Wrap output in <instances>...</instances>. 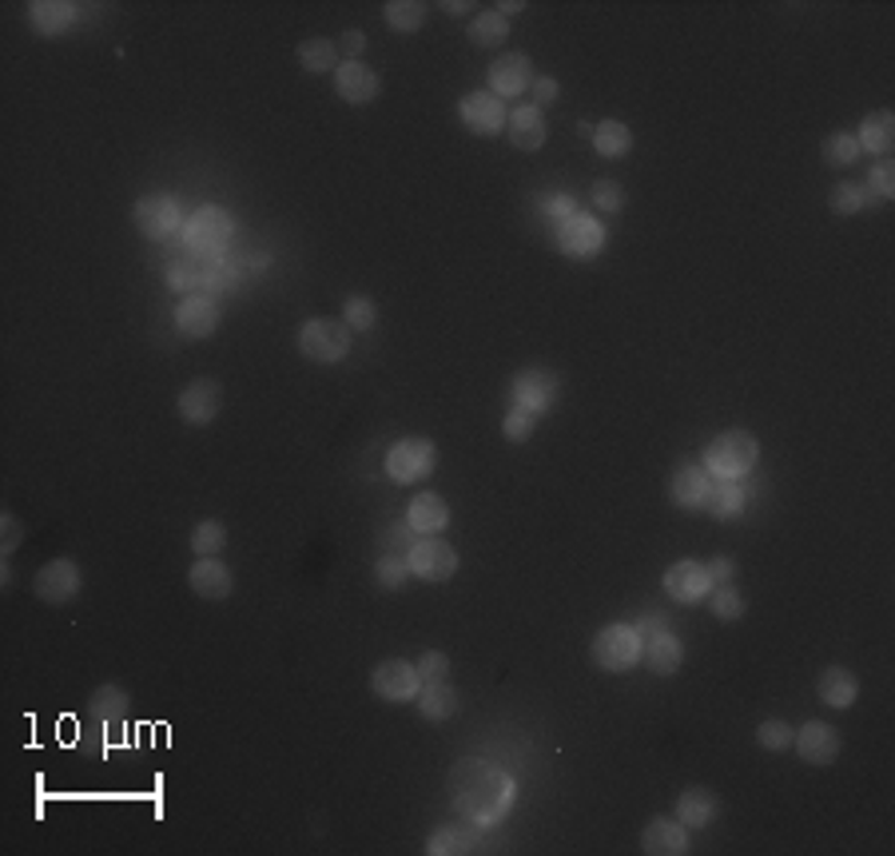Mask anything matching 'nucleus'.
<instances>
[{"instance_id": "obj_21", "label": "nucleus", "mask_w": 895, "mask_h": 856, "mask_svg": "<svg viewBox=\"0 0 895 856\" xmlns=\"http://www.w3.org/2000/svg\"><path fill=\"white\" fill-rule=\"evenodd\" d=\"M689 848H693L689 829H684L677 816H657V821H649L645 833H641V853H649V856H684Z\"/></svg>"}, {"instance_id": "obj_11", "label": "nucleus", "mask_w": 895, "mask_h": 856, "mask_svg": "<svg viewBox=\"0 0 895 856\" xmlns=\"http://www.w3.org/2000/svg\"><path fill=\"white\" fill-rule=\"evenodd\" d=\"M418 689H422V677H418L415 662H403V657H390V662H378L371 669V694L386 706H406V701H418Z\"/></svg>"}, {"instance_id": "obj_53", "label": "nucleus", "mask_w": 895, "mask_h": 856, "mask_svg": "<svg viewBox=\"0 0 895 856\" xmlns=\"http://www.w3.org/2000/svg\"><path fill=\"white\" fill-rule=\"evenodd\" d=\"M704 570H709V578H713V586H725V582H736V562L733 557H713V562H704Z\"/></svg>"}, {"instance_id": "obj_20", "label": "nucleus", "mask_w": 895, "mask_h": 856, "mask_svg": "<svg viewBox=\"0 0 895 856\" xmlns=\"http://www.w3.org/2000/svg\"><path fill=\"white\" fill-rule=\"evenodd\" d=\"M188 586L203 601H227L235 594V574L219 557H195L192 570H188Z\"/></svg>"}, {"instance_id": "obj_26", "label": "nucleus", "mask_w": 895, "mask_h": 856, "mask_svg": "<svg viewBox=\"0 0 895 856\" xmlns=\"http://www.w3.org/2000/svg\"><path fill=\"white\" fill-rule=\"evenodd\" d=\"M406 522L415 530L418 538H430V534H442L450 526V506L442 494H415L410 506H406Z\"/></svg>"}, {"instance_id": "obj_45", "label": "nucleus", "mask_w": 895, "mask_h": 856, "mask_svg": "<svg viewBox=\"0 0 895 856\" xmlns=\"http://www.w3.org/2000/svg\"><path fill=\"white\" fill-rule=\"evenodd\" d=\"M589 204L605 215L625 212V188H621L618 180H597L593 188H589Z\"/></svg>"}, {"instance_id": "obj_38", "label": "nucleus", "mask_w": 895, "mask_h": 856, "mask_svg": "<svg viewBox=\"0 0 895 856\" xmlns=\"http://www.w3.org/2000/svg\"><path fill=\"white\" fill-rule=\"evenodd\" d=\"M704 606H709V613H713L716 621H740L748 610V601H745V594L736 589V582H725V586L709 589Z\"/></svg>"}, {"instance_id": "obj_12", "label": "nucleus", "mask_w": 895, "mask_h": 856, "mask_svg": "<svg viewBox=\"0 0 895 856\" xmlns=\"http://www.w3.org/2000/svg\"><path fill=\"white\" fill-rule=\"evenodd\" d=\"M80 589H84V574H80V566H76L72 557L44 562L33 578V594L41 601H48V606H68V601L80 598Z\"/></svg>"}, {"instance_id": "obj_30", "label": "nucleus", "mask_w": 895, "mask_h": 856, "mask_svg": "<svg viewBox=\"0 0 895 856\" xmlns=\"http://www.w3.org/2000/svg\"><path fill=\"white\" fill-rule=\"evenodd\" d=\"M856 144H860V151H872L875 160H884L887 151L895 148V116L892 112H887V108L868 112L860 132H856Z\"/></svg>"}, {"instance_id": "obj_42", "label": "nucleus", "mask_w": 895, "mask_h": 856, "mask_svg": "<svg viewBox=\"0 0 895 856\" xmlns=\"http://www.w3.org/2000/svg\"><path fill=\"white\" fill-rule=\"evenodd\" d=\"M342 323H347L354 335L374 331V327H378V307H374L371 295H347V303H342Z\"/></svg>"}, {"instance_id": "obj_8", "label": "nucleus", "mask_w": 895, "mask_h": 856, "mask_svg": "<svg viewBox=\"0 0 895 856\" xmlns=\"http://www.w3.org/2000/svg\"><path fill=\"white\" fill-rule=\"evenodd\" d=\"M562 398V379L550 367H525L522 375H513L510 383V407H522L530 415H550Z\"/></svg>"}, {"instance_id": "obj_22", "label": "nucleus", "mask_w": 895, "mask_h": 856, "mask_svg": "<svg viewBox=\"0 0 895 856\" xmlns=\"http://www.w3.org/2000/svg\"><path fill=\"white\" fill-rule=\"evenodd\" d=\"M709 491H713V474L704 471V466H696V462L681 466V471L669 478L672 506H681V510H689V514H701L704 510V498H709Z\"/></svg>"}, {"instance_id": "obj_57", "label": "nucleus", "mask_w": 895, "mask_h": 856, "mask_svg": "<svg viewBox=\"0 0 895 856\" xmlns=\"http://www.w3.org/2000/svg\"><path fill=\"white\" fill-rule=\"evenodd\" d=\"M498 12H501V16H506V21H510V16H518V12H525V0H501V4H498Z\"/></svg>"}, {"instance_id": "obj_37", "label": "nucleus", "mask_w": 895, "mask_h": 856, "mask_svg": "<svg viewBox=\"0 0 895 856\" xmlns=\"http://www.w3.org/2000/svg\"><path fill=\"white\" fill-rule=\"evenodd\" d=\"M860 144H856V136L852 132H831L828 139L820 144V160L828 164L831 171H848V168H856L860 164Z\"/></svg>"}, {"instance_id": "obj_46", "label": "nucleus", "mask_w": 895, "mask_h": 856, "mask_svg": "<svg viewBox=\"0 0 895 856\" xmlns=\"http://www.w3.org/2000/svg\"><path fill=\"white\" fill-rule=\"evenodd\" d=\"M868 192H872L880 204H884V200H895V160L892 156L872 164V171H868Z\"/></svg>"}, {"instance_id": "obj_54", "label": "nucleus", "mask_w": 895, "mask_h": 856, "mask_svg": "<svg viewBox=\"0 0 895 856\" xmlns=\"http://www.w3.org/2000/svg\"><path fill=\"white\" fill-rule=\"evenodd\" d=\"M339 53H347V60H359V56L366 53V36L359 33V29H347L339 41Z\"/></svg>"}, {"instance_id": "obj_19", "label": "nucleus", "mask_w": 895, "mask_h": 856, "mask_svg": "<svg viewBox=\"0 0 895 856\" xmlns=\"http://www.w3.org/2000/svg\"><path fill=\"white\" fill-rule=\"evenodd\" d=\"M335 92H339V100H347L351 108H366L378 100L383 80H378V72L366 68L363 60H342V65L335 68Z\"/></svg>"}, {"instance_id": "obj_35", "label": "nucleus", "mask_w": 895, "mask_h": 856, "mask_svg": "<svg viewBox=\"0 0 895 856\" xmlns=\"http://www.w3.org/2000/svg\"><path fill=\"white\" fill-rule=\"evenodd\" d=\"M466 36L474 48H501V44L510 41V21H506L498 9H482L478 16L469 21Z\"/></svg>"}, {"instance_id": "obj_40", "label": "nucleus", "mask_w": 895, "mask_h": 856, "mask_svg": "<svg viewBox=\"0 0 895 856\" xmlns=\"http://www.w3.org/2000/svg\"><path fill=\"white\" fill-rule=\"evenodd\" d=\"M227 550V526L219 518H203L192 530V554L195 557H219Z\"/></svg>"}, {"instance_id": "obj_18", "label": "nucleus", "mask_w": 895, "mask_h": 856, "mask_svg": "<svg viewBox=\"0 0 895 856\" xmlns=\"http://www.w3.org/2000/svg\"><path fill=\"white\" fill-rule=\"evenodd\" d=\"M175 327L188 339H212L215 327H219V300L215 295H203V291H192L175 303Z\"/></svg>"}, {"instance_id": "obj_16", "label": "nucleus", "mask_w": 895, "mask_h": 856, "mask_svg": "<svg viewBox=\"0 0 895 856\" xmlns=\"http://www.w3.org/2000/svg\"><path fill=\"white\" fill-rule=\"evenodd\" d=\"M661 586L677 606H701V601L709 598V589H713V578H709L704 562L684 557V562H672V566L665 570Z\"/></svg>"}, {"instance_id": "obj_29", "label": "nucleus", "mask_w": 895, "mask_h": 856, "mask_svg": "<svg viewBox=\"0 0 895 856\" xmlns=\"http://www.w3.org/2000/svg\"><path fill=\"white\" fill-rule=\"evenodd\" d=\"M748 506V491L745 482H733V478H713V491L704 498V514L716 518V522H736Z\"/></svg>"}, {"instance_id": "obj_3", "label": "nucleus", "mask_w": 895, "mask_h": 856, "mask_svg": "<svg viewBox=\"0 0 895 856\" xmlns=\"http://www.w3.org/2000/svg\"><path fill=\"white\" fill-rule=\"evenodd\" d=\"M641 645H645V638L637 633V626L613 621V626L593 633L589 657H593V665L601 674H630L633 665L641 662Z\"/></svg>"}, {"instance_id": "obj_36", "label": "nucleus", "mask_w": 895, "mask_h": 856, "mask_svg": "<svg viewBox=\"0 0 895 856\" xmlns=\"http://www.w3.org/2000/svg\"><path fill=\"white\" fill-rule=\"evenodd\" d=\"M427 4L422 0H386L383 4V21L386 29H395V33H418L422 24H427Z\"/></svg>"}, {"instance_id": "obj_27", "label": "nucleus", "mask_w": 895, "mask_h": 856, "mask_svg": "<svg viewBox=\"0 0 895 856\" xmlns=\"http://www.w3.org/2000/svg\"><path fill=\"white\" fill-rule=\"evenodd\" d=\"M506 128H510V144L518 151H537V148H545V139H550V124H545V116L533 104L513 108L510 120H506Z\"/></svg>"}, {"instance_id": "obj_39", "label": "nucleus", "mask_w": 895, "mask_h": 856, "mask_svg": "<svg viewBox=\"0 0 895 856\" xmlns=\"http://www.w3.org/2000/svg\"><path fill=\"white\" fill-rule=\"evenodd\" d=\"M875 204H880V200L868 192V183H852V180L836 183L828 195V207L836 215H856V212H863V207H875Z\"/></svg>"}, {"instance_id": "obj_43", "label": "nucleus", "mask_w": 895, "mask_h": 856, "mask_svg": "<svg viewBox=\"0 0 895 856\" xmlns=\"http://www.w3.org/2000/svg\"><path fill=\"white\" fill-rule=\"evenodd\" d=\"M410 578H415V574H410V562H406L403 554L374 557V582H378V589H390V594H395V589H403Z\"/></svg>"}, {"instance_id": "obj_34", "label": "nucleus", "mask_w": 895, "mask_h": 856, "mask_svg": "<svg viewBox=\"0 0 895 856\" xmlns=\"http://www.w3.org/2000/svg\"><path fill=\"white\" fill-rule=\"evenodd\" d=\"M295 56H298V65H303V72H310V76H322V72L335 76V68L342 65L339 44L327 41V36H310V41H303L295 48Z\"/></svg>"}, {"instance_id": "obj_52", "label": "nucleus", "mask_w": 895, "mask_h": 856, "mask_svg": "<svg viewBox=\"0 0 895 856\" xmlns=\"http://www.w3.org/2000/svg\"><path fill=\"white\" fill-rule=\"evenodd\" d=\"M168 283L183 295H192V291H200V271H192L188 263H175V268H168Z\"/></svg>"}, {"instance_id": "obj_24", "label": "nucleus", "mask_w": 895, "mask_h": 856, "mask_svg": "<svg viewBox=\"0 0 895 856\" xmlns=\"http://www.w3.org/2000/svg\"><path fill=\"white\" fill-rule=\"evenodd\" d=\"M641 662L649 665V674L672 677L684 665V642L672 630L649 633V638H645V645H641Z\"/></svg>"}, {"instance_id": "obj_55", "label": "nucleus", "mask_w": 895, "mask_h": 856, "mask_svg": "<svg viewBox=\"0 0 895 856\" xmlns=\"http://www.w3.org/2000/svg\"><path fill=\"white\" fill-rule=\"evenodd\" d=\"M574 212H577V204L569 200V195H550V200H545V215H554L557 224H562V219H569Z\"/></svg>"}, {"instance_id": "obj_23", "label": "nucleus", "mask_w": 895, "mask_h": 856, "mask_svg": "<svg viewBox=\"0 0 895 856\" xmlns=\"http://www.w3.org/2000/svg\"><path fill=\"white\" fill-rule=\"evenodd\" d=\"M80 21V4L72 0H36L29 4V29L36 36H65Z\"/></svg>"}, {"instance_id": "obj_5", "label": "nucleus", "mask_w": 895, "mask_h": 856, "mask_svg": "<svg viewBox=\"0 0 895 856\" xmlns=\"http://www.w3.org/2000/svg\"><path fill=\"white\" fill-rule=\"evenodd\" d=\"M231 236H235V219L227 207L219 204H203L195 207V215L183 224V239H188V247H192L195 256H207V259H219L231 247Z\"/></svg>"}, {"instance_id": "obj_51", "label": "nucleus", "mask_w": 895, "mask_h": 856, "mask_svg": "<svg viewBox=\"0 0 895 856\" xmlns=\"http://www.w3.org/2000/svg\"><path fill=\"white\" fill-rule=\"evenodd\" d=\"M557 97H562V85H557L554 76H537V80L530 85V104L537 108V112L554 104Z\"/></svg>"}, {"instance_id": "obj_1", "label": "nucleus", "mask_w": 895, "mask_h": 856, "mask_svg": "<svg viewBox=\"0 0 895 856\" xmlns=\"http://www.w3.org/2000/svg\"><path fill=\"white\" fill-rule=\"evenodd\" d=\"M446 792H450V804H454L469 824H482V829L501 824L513 813V804H518V781L482 757H462L458 765L450 769Z\"/></svg>"}, {"instance_id": "obj_41", "label": "nucleus", "mask_w": 895, "mask_h": 856, "mask_svg": "<svg viewBox=\"0 0 895 856\" xmlns=\"http://www.w3.org/2000/svg\"><path fill=\"white\" fill-rule=\"evenodd\" d=\"M427 853L430 856H466V853H478V836L466 833V829H438V833L427 841Z\"/></svg>"}, {"instance_id": "obj_58", "label": "nucleus", "mask_w": 895, "mask_h": 856, "mask_svg": "<svg viewBox=\"0 0 895 856\" xmlns=\"http://www.w3.org/2000/svg\"><path fill=\"white\" fill-rule=\"evenodd\" d=\"M442 12H450V16H462V12H474V4H469V0H446V4H442Z\"/></svg>"}, {"instance_id": "obj_14", "label": "nucleus", "mask_w": 895, "mask_h": 856, "mask_svg": "<svg viewBox=\"0 0 895 856\" xmlns=\"http://www.w3.org/2000/svg\"><path fill=\"white\" fill-rule=\"evenodd\" d=\"M533 80H537V72H533V60L525 53H498L486 68V85L498 100L525 97Z\"/></svg>"}, {"instance_id": "obj_48", "label": "nucleus", "mask_w": 895, "mask_h": 856, "mask_svg": "<svg viewBox=\"0 0 895 856\" xmlns=\"http://www.w3.org/2000/svg\"><path fill=\"white\" fill-rule=\"evenodd\" d=\"M378 542H383V554H403V557H406V550L415 547L418 534L410 530V522L403 518V522H390V526H386L383 534H378Z\"/></svg>"}, {"instance_id": "obj_32", "label": "nucleus", "mask_w": 895, "mask_h": 856, "mask_svg": "<svg viewBox=\"0 0 895 856\" xmlns=\"http://www.w3.org/2000/svg\"><path fill=\"white\" fill-rule=\"evenodd\" d=\"M418 713L427 721H450L454 713H458V694H454V685L446 682H430L418 689Z\"/></svg>"}, {"instance_id": "obj_13", "label": "nucleus", "mask_w": 895, "mask_h": 856, "mask_svg": "<svg viewBox=\"0 0 895 856\" xmlns=\"http://www.w3.org/2000/svg\"><path fill=\"white\" fill-rule=\"evenodd\" d=\"M458 120L462 128L474 132V136H498L501 128H506V120H510V108H506V100H498L490 92V88H474V92H466V97L458 100Z\"/></svg>"}, {"instance_id": "obj_28", "label": "nucleus", "mask_w": 895, "mask_h": 856, "mask_svg": "<svg viewBox=\"0 0 895 856\" xmlns=\"http://www.w3.org/2000/svg\"><path fill=\"white\" fill-rule=\"evenodd\" d=\"M716 813H721V801H716V792L704 789V785L684 789L681 797H677V809H672V816H677L684 829H704V824L716 821Z\"/></svg>"}, {"instance_id": "obj_10", "label": "nucleus", "mask_w": 895, "mask_h": 856, "mask_svg": "<svg viewBox=\"0 0 895 856\" xmlns=\"http://www.w3.org/2000/svg\"><path fill=\"white\" fill-rule=\"evenodd\" d=\"M406 562H410V574H415L418 582H434V586L438 582H450L462 566L458 550L450 547V542H442L438 534L418 538L415 547L406 550Z\"/></svg>"}, {"instance_id": "obj_4", "label": "nucleus", "mask_w": 895, "mask_h": 856, "mask_svg": "<svg viewBox=\"0 0 895 856\" xmlns=\"http://www.w3.org/2000/svg\"><path fill=\"white\" fill-rule=\"evenodd\" d=\"M295 342L303 359H310V363H319V367H331L351 354L354 331L342 319H307L298 327Z\"/></svg>"}, {"instance_id": "obj_49", "label": "nucleus", "mask_w": 895, "mask_h": 856, "mask_svg": "<svg viewBox=\"0 0 895 856\" xmlns=\"http://www.w3.org/2000/svg\"><path fill=\"white\" fill-rule=\"evenodd\" d=\"M418 677H422V685H430V682H446L450 677V657L442 650H427V653H418Z\"/></svg>"}, {"instance_id": "obj_15", "label": "nucleus", "mask_w": 895, "mask_h": 856, "mask_svg": "<svg viewBox=\"0 0 895 856\" xmlns=\"http://www.w3.org/2000/svg\"><path fill=\"white\" fill-rule=\"evenodd\" d=\"M175 410L188 427H212L219 410H224V386L219 379H192L175 398Z\"/></svg>"}, {"instance_id": "obj_6", "label": "nucleus", "mask_w": 895, "mask_h": 856, "mask_svg": "<svg viewBox=\"0 0 895 856\" xmlns=\"http://www.w3.org/2000/svg\"><path fill=\"white\" fill-rule=\"evenodd\" d=\"M438 466V447L430 439H398L386 450V478L398 486H418L427 482Z\"/></svg>"}, {"instance_id": "obj_44", "label": "nucleus", "mask_w": 895, "mask_h": 856, "mask_svg": "<svg viewBox=\"0 0 895 856\" xmlns=\"http://www.w3.org/2000/svg\"><path fill=\"white\" fill-rule=\"evenodd\" d=\"M792 733H796V729H792L789 721L768 718V721H760V729H757V745H760V750H768V753H789L792 750Z\"/></svg>"}, {"instance_id": "obj_7", "label": "nucleus", "mask_w": 895, "mask_h": 856, "mask_svg": "<svg viewBox=\"0 0 895 856\" xmlns=\"http://www.w3.org/2000/svg\"><path fill=\"white\" fill-rule=\"evenodd\" d=\"M554 239H557V251H562L565 259H577V263H586V259H597L601 251H605L609 232H605V224H601L597 215L574 212L569 219H562V224H557Z\"/></svg>"}, {"instance_id": "obj_50", "label": "nucleus", "mask_w": 895, "mask_h": 856, "mask_svg": "<svg viewBox=\"0 0 895 856\" xmlns=\"http://www.w3.org/2000/svg\"><path fill=\"white\" fill-rule=\"evenodd\" d=\"M24 542V526H21V518L16 514H0V550H4V557H12L16 554V547Z\"/></svg>"}, {"instance_id": "obj_2", "label": "nucleus", "mask_w": 895, "mask_h": 856, "mask_svg": "<svg viewBox=\"0 0 895 856\" xmlns=\"http://www.w3.org/2000/svg\"><path fill=\"white\" fill-rule=\"evenodd\" d=\"M760 462V442L752 430L736 427V430H721L709 447H704V471L713 478H733L745 482L748 474L757 471Z\"/></svg>"}, {"instance_id": "obj_25", "label": "nucleus", "mask_w": 895, "mask_h": 856, "mask_svg": "<svg viewBox=\"0 0 895 856\" xmlns=\"http://www.w3.org/2000/svg\"><path fill=\"white\" fill-rule=\"evenodd\" d=\"M816 697L828 709H852L856 697H860V677L852 669H843V665H828L816 677Z\"/></svg>"}, {"instance_id": "obj_9", "label": "nucleus", "mask_w": 895, "mask_h": 856, "mask_svg": "<svg viewBox=\"0 0 895 856\" xmlns=\"http://www.w3.org/2000/svg\"><path fill=\"white\" fill-rule=\"evenodd\" d=\"M132 224L144 239H171L175 232H183V207L175 195H163V192H151L144 200H136L132 207Z\"/></svg>"}, {"instance_id": "obj_31", "label": "nucleus", "mask_w": 895, "mask_h": 856, "mask_svg": "<svg viewBox=\"0 0 895 856\" xmlns=\"http://www.w3.org/2000/svg\"><path fill=\"white\" fill-rule=\"evenodd\" d=\"M128 713H132V697L124 694L116 682L100 685L97 694L88 697V718L100 721V725H120Z\"/></svg>"}, {"instance_id": "obj_33", "label": "nucleus", "mask_w": 895, "mask_h": 856, "mask_svg": "<svg viewBox=\"0 0 895 856\" xmlns=\"http://www.w3.org/2000/svg\"><path fill=\"white\" fill-rule=\"evenodd\" d=\"M593 151L601 156V160H621V156H630L633 151L630 124H621V120H601V124H593Z\"/></svg>"}, {"instance_id": "obj_17", "label": "nucleus", "mask_w": 895, "mask_h": 856, "mask_svg": "<svg viewBox=\"0 0 895 856\" xmlns=\"http://www.w3.org/2000/svg\"><path fill=\"white\" fill-rule=\"evenodd\" d=\"M840 729L828 725V721H804V725L792 733V750L800 753V761L808 765H831L840 757Z\"/></svg>"}, {"instance_id": "obj_56", "label": "nucleus", "mask_w": 895, "mask_h": 856, "mask_svg": "<svg viewBox=\"0 0 895 856\" xmlns=\"http://www.w3.org/2000/svg\"><path fill=\"white\" fill-rule=\"evenodd\" d=\"M661 630H669V626H665V613H645V618L637 621L641 638H649V633H661Z\"/></svg>"}, {"instance_id": "obj_47", "label": "nucleus", "mask_w": 895, "mask_h": 856, "mask_svg": "<svg viewBox=\"0 0 895 856\" xmlns=\"http://www.w3.org/2000/svg\"><path fill=\"white\" fill-rule=\"evenodd\" d=\"M533 430H537V415H530V410H522V407H510V415L501 418V435H506V442H530Z\"/></svg>"}]
</instances>
